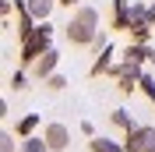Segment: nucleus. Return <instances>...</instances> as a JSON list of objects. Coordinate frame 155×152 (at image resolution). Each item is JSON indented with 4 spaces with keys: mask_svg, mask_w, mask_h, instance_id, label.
<instances>
[{
    "mask_svg": "<svg viewBox=\"0 0 155 152\" xmlns=\"http://www.w3.org/2000/svg\"><path fill=\"white\" fill-rule=\"evenodd\" d=\"M57 50H49V53H46V57H39L35 60V64H32V74H35V78H46L49 74V71H53V67H57Z\"/></svg>",
    "mask_w": 155,
    "mask_h": 152,
    "instance_id": "nucleus-6",
    "label": "nucleus"
},
{
    "mask_svg": "<svg viewBox=\"0 0 155 152\" xmlns=\"http://www.w3.org/2000/svg\"><path fill=\"white\" fill-rule=\"evenodd\" d=\"M127 152H155V127H134L127 134Z\"/></svg>",
    "mask_w": 155,
    "mask_h": 152,
    "instance_id": "nucleus-3",
    "label": "nucleus"
},
{
    "mask_svg": "<svg viewBox=\"0 0 155 152\" xmlns=\"http://www.w3.org/2000/svg\"><path fill=\"white\" fill-rule=\"evenodd\" d=\"M46 53H49V29L39 25V29H32L28 36L21 39V57L28 60V64H35V60L46 57Z\"/></svg>",
    "mask_w": 155,
    "mask_h": 152,
    "instance_id": "nucleus-2",
    "label": "nucleus"
},
{
    "mask_svg": "<svg viewBox=\"0 0 155 152\" xmlns=\"http://www.w3.org/2000/svg\"><path fill=\"white\" fill-rule=\"evenodd\" d=\"M46 88H49V92H60V88H64V78H60V74H53V78L46 81Z\"/></svg>",
    "mask_w": 155,
    "mask_h": 152,
    "instance_id": "nucleus-13",
    "label": "nucleus"
},
{
    "mask_svg": "<svg viewBox=\"0 0 155 152\" xmlns=\"http://www.w3.org/2000/svg\"><path fill=\"white\" fill-rule=\"evenodd\" d=\"M35 124H39V117H35V113H32V117H25V120L18 124V134H28L32 127H35Z\"/></svg>",
    "mask_w": 155,
    "mask_h": 152,
    "instance_id": "nucleus-10",
    "label": "nucleus"
},
{
    "mask_svg": "<svg viewBox=\"0 0 155 152\" xmlns=\"http://www.w3.org/2000/svg\"><path fill=\"white\" fill-rule=\"evenodd\" d=\"M109 53H113V50H106V53H102V57L95 60V67H92V74H95V78H99V74H102V71L109 67Z\"/></svg>",
    "mask_w": 155,
    "mask_h": 152,
    "instance_id": "nucleus-9",
    "label": "nucleus"
},
{
    "mask_svg": "<svg viewBox=\"0 0 155 152\" xmlns=\"http://www.w3.org/2000/svg\"><path fill=\"white\" fill-rule=\"evenodd\" d=\"M60 4H67V7H71V4H78V0H60Z\"/></svg>",
    "mask_w": 155,
    "mask_h": 152,
    "instance_id": "nucleus-14",
    "label": "nucleus"
},
{
    "mask_svg": "<svg viewBox=\"0 0 155 152\" xmlns=\"http://www.w3.org/2000/svg\"><path fill=\"white\" fill-rule=\"evenodd\" d=\"M60 0H25V11L32 14V21H46L49 18V11L57 7Z\"/></svg>",
    "mask_w": 155,
    "mask_h": 152,
    "instance_id": "nucleus-5",
    "label": "nucleus"
},
{
    "mask_svg": "<svg viewBox=\"0 0 155 152\" xmlns=\"http://www.w3.org/2000/svg\"><path fill=\"white\" fill-rule=\"evenodd\" d=\"M21 152H49V145L42 142V138H25V145H21Z\"/></svg>",
    "mask_w": 155,
    "mask_h": 152,
    "instance_id": "nucleus-7",
    "label": "nucleus"
},
{
    "mask_svg": "<svg viewBox=\"0 0 155 152\" xmlns=\"http://www.w3.org/2000/svg\"><path fill=\"white\" fill-rule=\"evenodd\" d=\"M141 88H145V95L155 103V81H152V78H141Z\"/></svg>",
    "mask_w": 155,
    "mask_h": 152,
    "instance_id": "nucleus-12",
    "label": "nucleus"
},
{
    "mask_svg": "<svg viewBox=\"0 0 155 152\" xmlns=\"http://www.w3.org/2000/svg\"><path fill=\"white\" fill-rule=\"evenodd\" d=\"M0 152H14V138L7 131H0Z\"/></svg>",
    "mask_w": 155,
    "mask_h": 152,
    "instance_id": "nucleus-11",
    "label": "nucleus"
},
{
    "mask_svg": "<svg viewBox=\"0 0 155 152\" xmlns=\"http://www.w3.org/2000/svg\"><path fill=\"white\" fill-rule=\"evenodd\" d=\"M113 124H116V127H127V134L134 131V127H130V117H127L124 110H116V113H113Z\"/></svg>",
    "mask_w": 155,
    "mask_h": 152,
    "instance_id": "nucleus-8",
    "label": "nucleus"
},
{
    "mask_svg": "<svg viewBox=\"0 0 155 152\" xmlns=\"http://www.w3.org/2000/svg\"><path fill=\"white\" fill-rule=\"evenodd\" d=\"M67 142H71V134H67L64 124H49V127H46V145H49V152H64Z\"/></svg>",
    "mask_w": 155,
    "mask_h": 152,
    "instance_id": "nucleus-4",
    "label": "nucleus"
},
{
    "mask_svg": "<svg viewBox=\"0 0 155 152\" xmlns=\"http://www.w3.org/2000/svg\"><path fill=\"white\" fill-rule=\"evenodd\" d=\"M99 32V11L95 7H78V14L67 21V39L74 46H92Z\"/></svg>",
    "mask_w": 155,
    "mask_h": 152,
    "instance_id": "nucleus-1",
    "label": "nucleus"
}]
</instances>
